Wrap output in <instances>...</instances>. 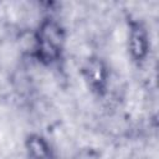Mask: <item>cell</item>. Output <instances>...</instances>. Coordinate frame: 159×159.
Masks as SVG:
<instances>
[{
	"mask_svg": "<svg viewBox=\"0 0 159 159\" xmlns=\"http://www.w3.org/2000/svg\"><path fill=\"white\" fill-rule=\"evenodd\" d=\"M129 45L135 58H142L147 53V36L140 26H133L129 31Z\"/></svg>",
	"mask_w": 159,
	"mask_h": 159,
	"instance_id": "1",
	"label": "cell"
},
{
	"mask_svg": "<svg viewBox=\"0 0 159 159\" xmlns=\"http://www.w3.org/2000/svg\"><path fill=\"white\" fill-rule=\"evenodd\" d=\"M40 39L55 45L58 48H60V46H61V43L63 41V36H62L61 29L53 22H45L41 26Z\"/></svg>",
	"mask_w": 159,
	"mask_h": 159,
	"instance_id": "2",
	"label": "cell"
},
{
	"mask_svg": "<svg viewBox=\"0 0 159 159\" xmlns=\"http://www.w3.org/2000/svg\"><path fill=\"white\" fill-rule=\"evenodd\" d=\"M29 153L34 159H47L48 158V147L40 137H31L27 142Z\"/></svg>",
	"mask_w": 159,
	"mask_h": 159,
	"instance_id": "3",
	"label": "cell"
},
{
	"mask_svg": "<svg viewBox=\"0 0 159 159\" xmlns=\"http://www.w3.org/2000/svg\"><path fill=\"white\" fill-rule=\"evenodd\" d=\"M87 75H88V78L91 80V83L93 84H99L102 81H104L103 67L98 61H91L88 63Z\"/></svg>",
	"mask_w": 159,
	"mask_h": 159,
	"instance_id": "4",
	"label": "cell"
}]
</instances>
